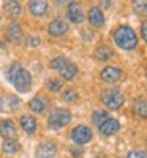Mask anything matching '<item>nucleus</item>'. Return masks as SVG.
<instances>
[{
  "mask_svg": "<svg viewBox=\"0 0 147 158\" xmlns=\"http://www.w3.org/2000/svg\"><path fill=\"white\" fill-rule=\"evenodd\" d=\"M112 36H114L116 44L120 49L130 51V49H135L138 44V36H136L135 30L131 27H128V25H120V27H117L116 32L112 33Z\"/></svg>",
  "mask_w": 147,
  "mask_h": 158,
  "instance_id": "f257e3e1",
  "label": "nucleus"
},
{
  "mask_svg": "<svg viewBox=\"0 0 147 158\" xmlns=\"http://www.w3.org/2000/svg\"><path fill=\"white\" fill-rule=\"evenodd\" d=\"M101 101H103V104L108 109L116 111V109H119L124 104L125 97H124V94L119 89H106V90L101 92Z\"/></svg>",
  "mask_w": 147,
  "mask_h": 158,
  "instance_id": "f03ea898",
  "label": "nucleus"
},
{
  "mask_svg": "<svg viewBox=\"0 0 147 158\" xmlns=\"http://www.w3.org/2000/svg\"><path fill=\"white\" fill-rule=\"evenodd\" d=\"M71 122V114L68 109H63V108H57L49 114L48 118V125L51 130H60L63 127H66Z\"/></svg>",
  "mask_w": 147,
  "mask_h": 158,
  "instance_id": "7ed1b4c3",
  "label": "nucleus"
},
{
  "mask_svg": "<svg viewBox=\"0 0 147 158\" xmlns=\"http://www.w3.org/2000/svg\"><path fill=\"white\" fill-rule=\"evenodd\" d=\"M71 139H73L74 144H78V146H84V144H87L92 139V130L86 125L74 127L73 131H71Z\"/></svg>",
  "mask_w": 147,
  "mask_h": 158,
  "instance_id": "20e7f679",
  "label": "nucleus"
},
{
  "mask_svg": "<svg viewBox=\"0 0 147 158\" xmlns=\"http://www.w3.org/2000/svg\"><path fill=\"white\" fill-rule=\"evenodd\" d=\"M13 85L16 87L18 92H29L30 87H32V76L27 70H21L18 73V76L15 77V81H13Z\"/></svg>",
  "mask_w": 147,
  "mask_h": 158,
  "instance_id": "39448f33",
  "label": "nucleus"
},
{
  "mask_svg": "<svg viewBox=\"0 0 147 158\" xmlns=\"http://www.w3.org/2000/svg\"><path fill=\"white\" fill-rule=\"evenodd\" d=\"M21 106V101L15 95L0 97V112H15Z\"/></svg>",
  "mask_w": 147,
  "mask_h": 158,
  "instance_id": "423d86ee",
  "label": "nucleus"
},
{
  "mask_svg": "<svg viewBox=\"0 0 147 158\" xmlns=\"http://www.w3.org/2000/svg\"><path fill=\"white\" fill-rule=\"evenodd\" d=\"M101 79L104 82H108V84H114V82H119V81H122V77H124V73L120 71L117 67H106L103 71H101Z\"/></svg>",
  "mask_w": 147,
  "mask_h": 158,
  "instance_id": "0eeeda50",
  "label": "nucleus"
},
{
  "mask_svg": "<svg viewBox=\"0 0 147 158\" xmlns=\"http://www.w3.org/2000/svg\"><path fill=\"white\" fill-rule=\"evenodd\" d=\"M56 153H57V147L52 142H49V141L41 142L36 147V152H35L36 158H54Z\"/></svg>",
  "mask_w": 147,
  "mask_h": 158,
  "instance_id": "6e6552de",
  "label": "nucleus"
},
{
  "mask_svg": "<svg viewBox=\"0 0 147 158\" xmlns=\"http://www.w3.org/2000/svg\"><path fill=\"white\" fill-rule=\"evenodd\" d=\"M98 128H100V133L103 136H112L120 130V123L116 118H106L103 123L98 125Z\"/></svg>",
  "mask_w": 147,
  "mask_h": 158,
  "instance_id": "1a4fd4ad",
  "label": "nucleus"
},
{
  "mask_svg": "<svg viewBox=\"0 0 147 158\" xmlns=\"http://www.w3.org/2000/svg\"><path fill=\"white\" fill-rule=\"evenodd\" d=\"M66 16L68 19L74 24H81L84 21V13H82V8L78 2H70L68 5V11H66Z\"/></svg>",
  "mask_w": 147,
  "mask_h": 158,
  "instance_id": "9d476101",
  "label": "nucleus"
},
{
  "mask_svg": "<svg viewBox=\"0 0 147 158\" xmlns=\"http://www.w3.org/2000/svg\"><path fill=\"white\" fill-rule=\"evenodd\" d=\"M18 130L16 125L13 123L11 120H0V136L5 139H13L16 136Z\"/></svg>",
  "mask_w": 147,
  "mask_h": 158,
  "instance_id": "9b49d317",
  "label": "nucleus"
},
{
  "mask_svg": "<svg viewBox=\"0 0 147 158\" xmlns=\"http://www.w3.org/2000/svg\"><path fill=\"white\" fill-rule=\"evenodd\" d=\"M66 30H68V25H66V22H63V21H60V19L52 21V22L48 25V32H49L52 36H62L63 33H66Z\"/></svg>",
  "mask_w": 147,
  "mask_h": 158,
  "instance_id": "f8f14e48",
  "label": "nucleus"
},
{
  "mask_svg": "<svg viewBox=\"0 0 147 158\" xmlns=\"http://www.w3.org/2000/svg\"><path fill=\"white\" fill-rule=\"evenodd\" d=\"M6 40L10 41H19L22 38V27L18 24V22H11L8 27H6Z\"/></svg>",
  "mask_w": 147,
  "mask_h": 158,
  "instance_id": "ddd939ff",
  "label": "nucleus"
},
{
  "mask_svg": "<svg viewBox=\"0 0 147 158\" xmlns=\"http://www.w3.org/2000/svg\"><path fill=\"white\" fill-rule=\"evenodd\" d=\"M89 22L92 25H95V27H98V25H103L104 22V16H103V11L97 6H93L89 10Z\"/></svg>",
  "mask_w": 147,
  "mask_h": 158,
  "instance_id": "4468645a",
  "label": "nucleus"
},
{
  "mask_svg": "<svg viewBox=\"0 0 147 158\" xmlns=\"http://www.w3.org/2000/svg\"><path fill=\"white\" fill-rule=\"evenodd\" d=\"M48 11V2L44 0H32L30 2V13L33 16H43Z\"/></svg>",
  "mask_w": 147,
  "mask_h": 158,
  "instance_id": "2eb2a0df",
  "label": "nucleus"
},
{
  "mask_svg": "<svg viewBox=\"0 0 147 158\" xmlns=\"http://www.w3.org/2000/svg\"><path fill=\"white\" fill-rule=\"evenodd\" d=\"M21 127L22 130L25 131V133H35V130H36V120H35V117L32 115H22L21 117Z\"/></svg>",
  "mask_w": 147,
  "mask_h": 158,
  "instance_id": "dca6fc26",
  "label": "nucleus"
},
{
  "mask_svg": "<svg viewBox=\"0 0 147 158\" xmlns=\"http://www.w3.org/2000/svg\"><path fill=\"white\" fill-rule=\"evenodd\" d=\"M112 54H114V51H112L109 46H106V44H101V46H98V48L95 49V59H97V60H101V62L111 59Z\"/></svg>",
  "mask_w": 147,
  "mask_h": 158,
  "instance_id": "f3484780",
  "label": "nucleus"
},
{
  "mask_svg": "<svg viewBox=\"0 0 147 158\" xmlns=\"http://www.w3.org/2000/svg\"><path fill=\"white\" fill-rule=\"evenodd\" d=\"M76 74H78V67L74 63H66L65 67L60 70V76L65 79V81H71Z\"/></svg>",
  "mask_w": 147,
  "mask_h": 158,
  "instance_id": "a211bd4d",
  "label": "nucleus"
},
{
  "mask_svg": "<svg viewBox=\"0 0 147 158\" xmlns=\"http://www.w3.org/2000/svg\"><path fill=\"white\" fill-rule=\"evenodd\" d=\"M46 100L44 98H41V97H35V98H32L30 101H29V108L33 111V112H43L44 109H46Z\"/></svg>",
  "mask_w": 147,
  "mask_h": 158,
  "instance_id": "6ab92c4d",
  "label": "nucleus"
},
{
  "mask_svg": "<svg viewBox=\"0 0 147 158\" xmlns=\"http://www.w3.org/2000/svg\"><path fill=\"white\" fill-rule=\"evenodd\" d=\"M3 11L5 15L10 16V18H16L19 13H21V5L19 2H5L3 5Z\"/></svg>",
  "mask_w": 147,
  "mask_h": 158,
  "instance_id": "aec40b11",
  "label": "nucleus"
},
{
  "mask_svg": "<svg viewBox=\"0 0 147 158\" xmlns=\"http://www.w3.org/2000/svg\"><path fill=\"white\" fill-rule=\"evenodd\" d=\"M133 112H135L138 117H141V118H145V115H147V104H145L144 98H139V100L135 101V104H133Z\"/></svg>",
  "mask_w": 147,
  "mask_h": 158,
  "instance_id": "412c9836",
  "label": "nucleus"
},
{
  "mask_svg": "<svg viewBox=\"0 0 147 158\" xmlns=\"http://www.w3.org/2000/svg\"><path fill=\"white\" fill-rule=\"evenodd\" d=\"M2 149H3V152H5V153L13 155V153H16V152L19 150V142H18V141H15V139H5Z\"/></svg>",
  "mask_w": 147,
  "mask_h": 158,
  "instance_id": "4be33fe9",
  "label": "nucleus"
},
{
  "mask_svg": "<svg viewBox=\"0 0 147 158\" xmlns=\"http://www.w3.org/2000/svg\"><path fill=\"white\" fill-rule=\"evenodd\" d=\"M22 70V67H21V63H18V62H15L11 65V67L8 68V71H6V77H8V81L10 82H13L15 81V77L18 76V73Z\"/></svg>",
  "mask_w": 147,
  "mask_h": 158,
  "instance_id": "5701e85b",
  "label": "nucleus"
},
{
  "mask_svg": "<svg viewBox=\"0 0 147 158\" xmlns=\"http://www.w3.org/2000/svg\"><path fill=\"white\" fill-rule=\"evenodd\" d=\"M106 118H108V112L106 111H95L93 112V117H92V120L95 122L97 125H100V123H103Z\"/></svg>",
  "mask_w": 147,
  "mask_h": 158,
  "instance_id": "b1692460",
  "label": "nucleus"
},
{
  "mask_svg": "<svg viewBox=\"0 0 147 158\" xmlns=\"http://www.w3.org/2000/svg\"><path fill=\"white\" fill-rule=\"evenodd\" d=\"M133 8H135V11L138 13V15L141 16H145V13H147V2H133Z\"/></svg>",
  "mask_w": 147,
  "mask_h": 158,
  "instance_id": "393cba45",
  "label": "nucleus"
},
{
  "mask_svg": "<svg viewBox=\"0 0 147 158\" xmlns=\"http://www.w3.org/2000/svg\"><path fill=\"white\" fill-rule=\"evenodd\" d=\"M46 87L51 90V92H59L60 89H62V82L59 81V79H54V77H51L49 81H48V84H46Z\"/></svg>",
  "mask_w": 147,
  "mask_h": 158,
  "instance_id": "a878e982",
  "label": "nucleus"
},
{
  "mask_svg": "<svg viewBox=\"0 0 147 158\" xmlns=\"http://www.w3.org/2000/svg\"><path fill=\"white\" fill-rule=\"evenodd\" d=\"M66 63H68V62H66V59H63V57H56L54 60L51 62V67L54 68V70H59V71H60Z\"/></svg>",
  "mask_w": 147,
  "mask_h": 158,
  "instance_id": "bb28decb",
  "label": "nucleus"
},
{
  "mask_svg": "<svg viewBox=\"0 0 147 158\" xmlns=\"http://www.w3.org/2000/svg\"><path fill=\"white\" fill-rule=\"evenodd\" d=\"M62 98H63V101H68V103H71V101H74V100L78 98V94H76V90L68 89V90H65L63 94H62Z\"/></svg>",
  "mask_w": 147,
  "mask_h": 158,
  "instance_id": "cd10ccee",
  "label": "nucleus"
},
{
  "mask_svg": "<svg viewBox=\"0 0 147 158\" xmlns=\"http://www.w3.org/2000/svg\"><path fill=\"white\" fill-rule=\"evenodd\" d=\"M127 158H145V153L142 150H131L127 155Z\"/></svg>",
  "mask_w": 147,
  "mask_h": 158,
  "instance_id": "c85d7f7f",
  "label": "nucleus"
},
{
  "mask_svg": "<svg viewBox=\"0 0 147 158\" xmlns=\"http://www.w3.org/2000/svg\"><path fill=\"white\" fill-rule=\"evenodd\" d=\"M141 35H142V40L147 38V22H145V21H144L142 25H141Z\"/></svg>",
  "mask_w": 147,
  "mask_h": 158,
  "instance_id": "c756f323",
  "label": "nucleus"
},
{
  "mask_svg": "<svg viewBox=\"0 0 147 158\" xmlns=\"http://www.w3.org/2000/svg\"><path fill=\"white\" fill-rule=\"evenodd\" d=\"M30 44H32V46L40 44V38H36V36H30Z\"/></svg>",
  "mask_w": 147,
  "mask_h": 158,
  "instance_id": "7c9ffc66",
  "label": "nucleus"
}]
</instances>
